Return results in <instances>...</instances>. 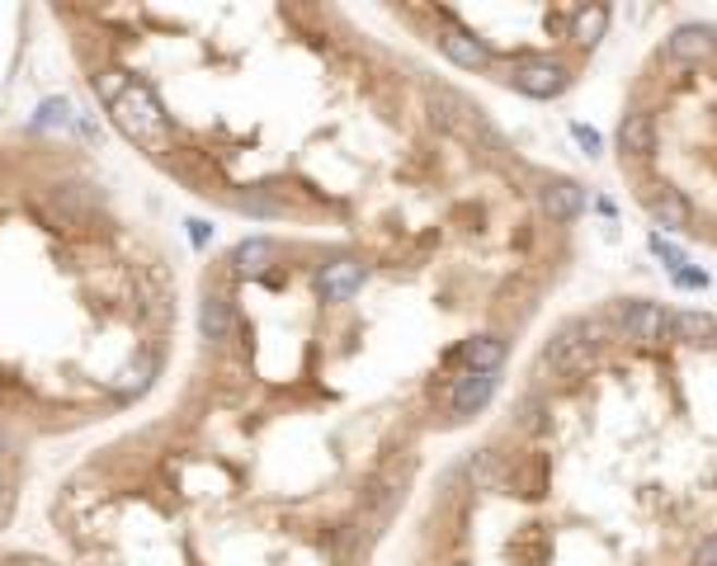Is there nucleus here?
Wrapping results in <instances>:
<instances>
[{
  "label": "nucleus",
  "instance_id": "412c9836",
  "mask_svg": "<svg viewBox=\"0 0 717 566\" xmlns=\"http://www.w3.org/2000/svg\"><path fill=\"white\" fill-rule=\"evenodd\" d=\"M190 236H194V246H204V241H208V222H190Z\"/></svg>",
  "mask_w": 717,
  "mask_h": 566
},
{
  "label": "nucleus",
  "instance_id": "f8f14e48",
  "mask_svg": "<svg viewBox=\"0 0 717 566\" xmlns=\"http://www.w3.org/2000/svg\"><path fill=\"white\" fill-rule=\"evenodd\" d=\"M506 340L500 335H472L463 345V364L467 373H500V364H506Z\"/></svg>",
  "mask_w": 717,
  "mask_h": 566
},
{
  "label": "nucleus",
  "instance_id": "20e7f679",
  "mask_svg": "<svg viewBox=\"0 0 717 566\" xmlns=\"http://www.w3.org/2000/svg\"><path fill=\"white\" fill-rule=\"evenodd\" d=\"M439 52L449 57V62H458L463 71H486V66H491V52H486V42L472 38L467 28H458V24L439 28Z\"/></svg>",
  "mask_w": 717,
  "mask_h": 566
},
{
  "label": "nucleus",
  "instance_id": "6ab92c4d",
  "mask_svg": "<svg viewBox=\"0 0 717 566\" xmlns=\"http://www.w3.org/2000/svg\"><path fill=\"white\" fill-rule=\"evenodd\" d=\"M694 566H717V533L694 547Z\"/></svg>",
  "mask_w": 717,
  "mask_h": 566
},
{
  "label": "nucleus",
  "instance_id": "0eeeda50",
  "mask_svg": "<svg viewBox=\"0 0 717 566\" xmlns=\"http://www.w3.org/2000/svg\"><path fill=\"white\" fill-rule=\"evenodd\" d=\"M619 325L628 340H661L666 325H670V311L661 303H628L619 311Z\"/></svg>",
  "mask_w": 717,
  "mask_h": 566
},
{
  "label": "nucleus",
  "instance_id": "6e6552de",
  "mask_svg": "<svg viewBox=\"0 0 717 566\" xmlns=\"http://www.w3.org/2000/svg\"><path fill=\"white\" fill-rule=\"evenodd\" d=\"M666 335L680 340V345H717V317H708V311H670Z\"/></svg>",
  "mask_w": 717,
  "mask_h": 566
},
{
  "label": "nucleus",
  "instance_id": "9b49d317",
  "mask_svg": "<svg viewBox=\"0 0 717 566\" xmlns=\"http://www.w3.org/2000/svg\"><path fill=\"white\" fill-rule=\"evenodd\" d=\"M496 396V373H467L453 387V416H477V410Z\"/></svg>",
  "mask_w": 717,
  "mask_h": 566
},
{
  "label": "nucleus",
  "instance_id": "ddd939ff",
  "mask_svg": "<svg viewBox=\"0 0 717 566\" xmlns=\"http://www.w3.org/2000/svg\"><path fill=\"white\" fill-rule=\"evenodd\" d=\"M275 241H265V236H251V241H241V246L232 250V269L236 274H246V279H260L269 264H275Z\"/></svg>",
  "mask_w": 717,
  "mask_h": 566
},
{
  "label": "nucleus",
  "instance_id": "5701e85b",
  "mask_svg": "<svg viewBox=\"0 0 717 566\" xmlns=\"http://www.w3.org/2000/svg\"><path fill=\"white\" fill-rule=\"evenodd\" d=\"M5 487H10V477H5V467H0V495H5Z\"/></svg>",
  "mask_w": 717,
  "mask_h": 566
},
{
  "label": "nucleus",
  "instance_id": "1a4fd4ad",
  "mask_svg": "<svg viewBox=\"0 0 717 566\" xmlns=\"http://www.w3.org/2000/svg\"><path fill=\"white\" fill-rule=\"evenodd\" d=\"M656 147V119L647 109H633V113H623V123H619V151L623 156H647Z\"/></svg>",
  "mask_w": 717,
  "mask_h": 566
},
{
  "label": "nucleus",
  "instance_id": "f3484780",
  "mask_svg": "<svg viewBox=\"0 0 717 566\" xmlns=\"http://www.w3.org/2000/svg\"><path fill=\"white\" fill-rule=\"evenodd\" d=\"M123 85H127V76H123L119 66H105V71H95V95L105 99V104H109V99H119V90H123Z\"/></svg>",
  "mask_w": 717,
  "mask_h": 566
},
{
  "label": "nucleus",
  "instance_id": "39448f33",
  "mask_svg": "<svg viewBox=\"0 0 717 566\" xmlns=\"http://www.w3.org/2000/svg\"><path fill=\"white\" fill-rule=\"evenodd\" d=\"M713 52H717V28H708V24H684L666 38L670 62H704Z\"/></svg>",
  "mask_w": 717,
  "mask_h": 566
},
{
  "label": "nucleus",
  "instance_id": "423d86ee",
  "mask_svg": "<svg viewBox=\"0 0 717 566\" xmlns=\"http://www.w3.org/2000/svg\"><path fill=\"white\" fill-rule=\"evenodd\" d=\"M198 331H204L208 345H227L236 335V311H232V297L222 293H208L198 303Z\"/></svg>",
  "mask_w": 717,
  "mask_h": 566
},
{
  "label": "nucleus",
  "instance_id": "a211bd4d",
  "mask_svg": "<svg viewBox=\"0 0 717 566\" xmlns=\"http://www.w3.org/2000/svg\"><path fill=\"white\" fill-rule=\"evenodd\" d=\"M472 477L482 481V487H496V477H500V467L491 463V453H477V463H472Z\"/></svg>",
  "mask_w": 717,
  "mask_h": 566
},
{
  "label": "nucleus",
  "instance_id": "aec40b11",
  "mask_svg": "<svg viewBox=\"0 0 717 566\" xmlns=\"http://www.w3.org/2000/svg\"><path fill=\"white\" fill-rule=\"evenodd\" d=\"M571 133H576V137L585 142V151H591V156H599V137L591 133V127H585V123H571Z\"/></svg>",
  "mask_w": 717,
  "mask_h": 566
},
{
  "label": "nucleus",
  "instance_id": "4be33fe9",
  "mask_svg": "<svg viewBox=\"0 0 717 566\" xmlns=\"http://www.w3.org/2000/svg\"><path fill=\"white\" fill-rule=\"evenodd\" d=\"M10 448V430H5V424H0V453H5Z\"/></svg>",
  "mask_w": 717,
  "mask_h": 566
},
{
  "label": "nucleus",
  "instance_id": "f03ea898",
  "mask_svg": "<svg viewBox=\"0 0 717 566\" xmlns=\"http://www.w3.org/2000/svg\"><path fill=\"white\" fill-rule=\"evenodd\" d=\"M364 279H368V264L354 260V255H340V260H326L317 269V293L321 303H350L364 288Z\"/></svg>",
  "mask_w": 717,
  "mask_h": 566
},
{
  "label": "nucleus",
  "instance_id": "f257e3e1",
  "mask_svg": "<svg viewBox=\"0 0 717 566\" xmlns=\"http://www.w3.org/2000/svg\"><path fill=\"white\" fill-rule=\"evenodd\" d=\"M109 119L113 127L127 137V142H137L142 151H151V156H161L170 147V119H166V109H161V99L151 95V85H142V81H127L119 99H109Z\"/></svg>",
  "mask_w": 717,
  "mask_h": 566
},
{
  "label": "nucleus",
  "instance_id": "dca6fc26",
  "mask_svg": "<svg viewBox=\"0 0 717 566\" xmlns=\"http://www.w3.org/2000/svg\"><path fill=\"white\" fill-rule=\"evenodd\" d=\"M429 113H435V123L449 127V133L467 127V119H472V109L458 95H449V90H429Z\"/></svg>",
  "mask_w": 717,
  "mask_h": 566
},
{
  "label": "nucleus",
  "instance_id": "4468645a",
  "mask_svg": "<svg viewBox=\"0 0 717 566\" xmlns=\"http://www.w3.org/2000/svg\"><path fill=\"white\" fill-rule=\"evenodd\" d=\"M647 212L666 226V232H680V226L690 222V198H684L680 189H656L647 198Z\"/></svg>",
  "mask_w": 717,
  "mask_h": 566
},
{
  "label": "nucleus",
  "instance_id": "9d476101",
  "mask_svg": "<svg viewBox=\"0 0 717 566\" xmlns=\"http://www.w3.org/2000/svg\"><path fill=\"white\" fill-rule=\"evenodd\" d=\"M543 212H548L552 222H571L576 212L585 208V194H581V184H571V180H552V184H543Z\"/></svg>",
  "mask_w": 717,
  "mask_h": 566
},
{
  "label": "nucleus",
  "instance_id": "7ed1b4c3",
  "mask_svg": "<svg viewBox=\"0 0 717 566\" xmlns=\"http://www.w3.org/2000/svg\"><path fill=\"white\" fill-rule=\"evenodd\" d=\"M510 85L520 95H534V99H557L571 85V71L562 62H524V66H514Z\"/></svg>",
  "mask_w": 717,
  "mask_h": 566
},
{
  "label": "nucleus",
  "instance_id": "2eb2a0df",
  "mask_svg": "<svg viewBox=\"0 0 717 566\" xmlns=\"http://www.w3.org/2000/svg\"><path fill=\"white\" fill-rule=\"evenodd\" d=\"M605 28H609V10L605 5H585L571 14V38L581 42V48H595L599 38H605Z\"/></svg>",
  "mask_w": 717,
  "mask_h": 566
}]
</instances>
